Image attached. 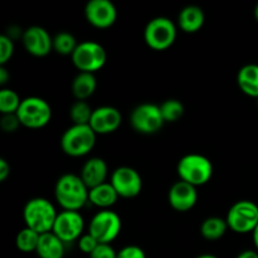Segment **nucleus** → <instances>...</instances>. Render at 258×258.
Returning a JSON list of instances; mask_svg holds the SVG:
<instances>
[{
  "instance_id": "nucleus-20",
  "label": "nucleus",
  "mask_w": 258,
  "mask_h": 258,
  "mask_svg": "<svg viewBox=\"0 0 258 258\" xmlns=\"http://www.w3.org/2000/svg\"><path fill=\"white\" fill-rule=\"evenodd\" d=\"M64 244L53 232L40 234L35 253L39 258H63Z\"/></svg>"
},
{
  "instance_id": "nucleus-13",
  "label": "nucleus",
  "mask_w": 258,
  "mask_h": 258,
  "mask_svg": "<svg viewBox=\"0 0 258 258\" xmlns=\"http://www.w3.org/2000/svg\"><path fill=\"white\" fill-rule=\"evenodd\" d=\"M85 17L92 27L107 29L115 24L117 10L110 0H90L86 4Z\"/></svg>"
},
{
  "instance_id": "nucleus-18",
  "label": "nucleus",
  "mask_w": 258,
  "mask_h": 258,
  "mask_svg": "<svg viewBox=\"0 0 258 258\" xmlns=\"http://www.w3.org/2000/svg\"><path fill=\"white\" fill-rule=\"evenodd\" d=\"M206 22V15L202 8L197 5H188L179 13L178 24L184 33H197L202 29Z\"/></svg>"
},
{
  "instance_id": "nucleus-10",
  "label": "nucleus",
  "mask_w": 258,
  "mask_h": 258,
  "mask_svg": "<svg viewBox=\"0 0 258 258\" xmlns=\"http://www.w3.org/2000/svg\"><path fill=\"white\" fill-rule=\"evenodd\" d=\"M160 107L154 103H141L136 106L130 115V125L136 133L143 135H153L159 133L164 126Z\"/></svg>"
},
{
  "instance_id": "nucleus-2",
  "label": "nucleus",
  "mask_w": 258,
  "mask_h": 258,
  "mask_svg": "<svg viewBox=\"0 0 258 258\" xmlns=\"http://www.w3.org/2000/svg\"><path fill=\"white\" fill-rule=\"evenodd\" d=\"M57 216L54 206L45 198L30 199L23 209L25 227L39 234L52 232Z\"/></svg>"
},
{
  "instance_id": "nucleus-37",
  "label": "nucleus",
  "mask_w": 258,
  "mask_h": 258,
  "mask_svg": "<svg viewBox=\"0 0 258 258\" xmlns=\"http://www.w3.org/2000/svg\"><path fill=\"white\" fill-rule=\"evenodd\" d=\"M252 237H253V243H254V247H256V251L258 252V226L253 231V233H252Z\"/></svg>"
},
{
  "instance_id": "nucleus-4",
  "label": "nucleus",
  "mask_w": 258,
  "mask_h": 258,
  "mask_svg": "<svg viewBox=\"0 0 258 258\" xmlns=\"http://www.w3.org/2000/svg\"><path fill=\"white\" fill-rule=\"evenodd\" d=\"M96 133L90 125H72L63 133L60 148L63 153L72 158H81L95 148Z\"/></svg>"
},
{
  "instance_id": "nucleus-5",
  "label": "nucleus",
  "mask_w": 258,
  "mask_h": 258,
  "mask_svg": "<svg viewBox=\"0 0 258 258\" xmlns=\"http://www.w3.org/2000/svg\"><path fill=\"white\" fill-rule=\"evenodd\" d=\"M20 125L27 128H42L49 123L52 118V107L43 98L32 96L22 101L17 112Z\"/></svg>"
},
{
  "instance_id": "nucleus-25",
  "label": "nucleus",
  "mask_w": 258,
  "mask_h": 258,
  "mask_svg": "<svg viewBox=\"0 0 258 258\" xmlns=\"http://www.w3.org/2000/svg\"><path fill=\"white\" fill-rule=\"evenodd\" d=\"M78 43L75 35L68 32H60L53 38V49L60 55H71L75 53Z\"/></svg>"
},
{
  "instance_id": "nucleus-14",
  "label": "nucleus",
  "mask_w": 258,
  "mask_h": 258,
  "mask_svg": "<svg viewBox=\"0 0 258 258\" xmlns=\"http://www.w3.org/2000/svg\"><path fill=\"white\" fill-rule=\"evenodd\" d=\"M24 49L34 57H45L53 49V38L42 27L33 25L24 30L22 35Z\"/></svg>"
},
{
  "instance_id": "nucleus-39",
  "label": "nucleus",
  "mask_w": 258,
  "mask_h": 258,
  "mask_svg": "<svg viewBox=\"0 0 258 258\" xmlns=\"http://www.w3.org/2000/svg\"><path fill=\"white\" fill-rule=\"evenodd\" d=\"M253 15H254V19H256V22L258 23V3L256 4V7H254V10H253Z\"/></svg>"
},
{
  "instance_id": "nucleus-11",
  "label": "nucleus",
  "mask_w": 258,
  "mask_h": 258,
  "mask_svg": "<svg viewBox=\"0 0 258 258\" xmlns=\"http://www.w3.org/2000/svg\"><path fill=\"white\" fill-rule=\"evenodd\" d=\"M110 183L120 198H135L143 190L141 175L139 171L130 166H120L115 169L111 175Z\"/></svg>"
},
{
  "instance_id": "nucleus-24",
  "label": "nucleus",
  "mask_w": 258,
  "mask_h": 258,
  "mask_svg": "<svg viewBox=\"0 0 258 258\" xmlns=\"http://www.w3.org/2000/svg\"><path fill=\"white\" fill-rule=\"evenodd\" d=\"M40 234L30 228H23L15 237V246L20 252L29 253V252H35L39 242Z\"/></svg>"
},
{
  "instance_id": "nucleus-27",
  "label": "nucleus",
  "mask_w": 258,
  "mask_h": 258,
  "mask_svg": "<svg viewBox=\"0 0 258 258\" xmlns=\"http://www.w3.org/2000/svg\"><path fill=\"white\" fill-rule=\"evenodd\" d=\"M93 110L86 101H76L70 108V117L73 125H90Z\"/></svg>"
},
{
  "instance_id": "nucleus-33",
  "label": "nucleus",
  "mask_w": 258,
  "mask_h": 258,
  "mask_svg": "<svg viewBox=\"0 0 258 258\" xmlns=\"http://www.w3.org/2000/svg\"><path fill=\"white\" fill-rule=\"evenodd\" d=\"M117 257V252L112 248L111 244H103L100 243L97 248L90 254V258H116Z\"/></svg>"
},
{
  "instance_id": "nucleus-15",
  "label": "nucleus",
  "mask_w": 258,
  "mask_h": 258,
  "mask_svg": "<svg viewBox=\"0 0 258 258\" xmlns=\"http://www.w3.org/2000/svg\"><path fill=\"white\" fill-rule=\"evenodd\" d=\"M122 122L121 112L112 106H101L93 110L90 126L96 135H108L117 130Z\"/></svg>"
},
{
  "instance_id": "nucleus-1",
  "label": "nucleus",
  "mask_w": 258,
  "mask_h": 258,
  "mask_svg": "<svg viewBox=\"0 0 258 258\" xmlns=\"http://www.w3.org/2000/svg\"><path fill=\"white\" fill-rule=\"evenodd\" d=\"M88 193L90 189L76 174H64L55 183V201L63 211L80 212L88 203Z\"/></svg>"
},
{
  "instance_id": "nucleus-23",
  "label": "nucleus",
  "mask_w": 258,
  "mask_h": 258,
  "mask_svg": "<svg viewBox=\"0 0 258 258\" xmlns=\"http://www.w3.org/2000/svg\"><path fill=\"white\" fill-rule=\"evenodd\" d=\"M228 229L227 221L219 217H209L204 219L201 226V234L208 241H218Z\"/></svg>"
},
{
  "instance_id": "nucleus-36",
  "label": "nucleus",
  "mask_w": 258,
  "mask_h": 258,
  "mask_svg": "<svg viewBox=\"0 0 258 258\" xmlns=\"http://www.w3.org/2000/svg\"><path fill=\"white\" fill-rule=\"evenodd\" d=\"M237 258H258V252L253 249H246V251L241 252Z\"/></svg>"
},
{
  "instance_id": "nucleus-16",
  "label": "nucleus",
  "mask_w": 258,
  "mask_h": 258,
  "mask_svg": "<svg viewBox=\"0 0 258 258\" xmlns=\"http://www.w3.org/2000/svg\"><path fill=\"white\" fill-rule=\"evenodd\" d=\"M168 202L174 211L184 213L196 207L198 202V191L196 186L185 181H176L169 189Z\"/></svg>"
},
{
  "instance_id": "nucleus-3",
  "label": "nucleus",
  "mask_w": 258,
  "mask_h": 258,
  "mask_svg": "<svg viewBox=\"0 0 258 258\" xmlns=\"http://www.w3.org/2000/svg\"><path fill=\"white\" fill-rule=\"evenodd\" d=\"M176 171L181 181L197 188L211 180L213 176V164L201 154H188L179 160Z\"/></svg>"
},
{
  "instance_id": "nucleus-35",
  "label": "nucleus",
  "mask_w": 258,
  "mask_h": 258,
  "mask_svg": "<svg viewBox=\"0 0 258 258\" xmlns=\"http://www.w3.org/2000/svg\"><path fill=\"white\" fill-rule=\"evenodd\" d=\"M9 73H8V70L5 68V66H0V85L4 86L5 83L9 81Z\"/></svg>"
},
{
  "instance_id": "nucleus-40",
  "label": "nucleus",
  "mask_w": 258,
  "mask_h": 258,
  "mask_svg": "<svg viewBox=\"0 0 258 258\" xmlns=\"http://www.w3.org/2000/svg\"><path fill=\"white\" fill-rule=\"evenodd\" d=\"M257 107H258V98H257Z\"/></svg>"
},
{
  "instance_id": "nucleus-26",
  "label": "nucleus",
  "mask_w": 258,
  "mask_h": 258,
  "mask_svg": "<svg viewBox=\"0 0 258 258\" xmlns=\"http://www.w3.org/2000/svg\"><path fill=\"white\" fill-rule=\"evenodd\" d=\"M19 95L10 88H3L0 91V113L2 115H14L20 107Z\"/></svg>"
},
{
  "instance_id": "nucleus-29",
  "label": "nucleus",
  "mask_w": 258,
  "mask_h": 258,
  "mask_svg": "<svg viewBox=\"0 0 258 258\" xmlns=\"http://www.w3.org/2000/svg\"><path fill=\"white\" fill-rule=\"evenodd\" d=\"M14 53V43L8 35H0V66L7 64Z\"/></svg>"
},
{
  "instance_id": "nucleus-32",
  "label": "nucleus",
  "mask_w": 258,
  "mask_h": 258,
  "mask_svg": "<svg viewBox=\"0 0 258 258\" xmlns=\"http://www.w3.org/2000/svg\"><path fill=\"white\" fill-rule=\"evenodd\" d=\"M116 258H146L145 252L139 246H126L117 252Z\"/></svg>"
},
{
  "instance_id": "nucleus-38",
  "label": "nucleus",
  "mask_w": 258,
  "mask_h": 258,
  "mask_svg": "<svg viewBox=\"0 0 258 258\" xmlns=\"http://www.w3.org/2000/svg\"><path fill=\"white\" fill-rule=\"evenodd\" d=\"M197 258H218L217 256H214V254H209V253H206V254H201V256H198Z\"/></svg>"
},
{
  "instance_id": "nucleus-6",
  "label": "nucleus",
  "mask_w": 258,
  "mask_h": 258,
  "mask_svg": "<svg viewBox=\"0 0 258 258\" xmlns=\"http://www.w3.org/2000/svg\"><path fill=\"white\" fill-rule=\"evenodd\" d=\"M226 221L234 233H253L258 226V206L251 201L237 202L229 208Z\"/></svg>"
},
{
  "instance_id": "nucleus-19",
  "label": "nucleus",
  "mask_w": 258,
  "mask_h": 258,
  "mask_svg": "<svg viewBox=\"0 0 258 258\" xmlns=\"http://www.w3.org/2000/svg\"><path fill=\"white\" fill-rule=\"evenodd\" d=\"M118 198L120 197L116 193L111 183L101 184L96 188L90 189V193H88V202L97 208H101V211H106L115 206Z\"/></svg>"
},
{
  "instance_id": "nucleus-9",
  "label": "nucleus",
  "mask_w": 258,
  "mask_h": 258,
  "mask_svg": "<svg viewBox=\"0 0 258 258\" xmlns=\"http://www.w3.org/2000/svg\"><path fill=\"white\" fill-rule=\"evenodd\" d=\"M122 222L117 213L106 209L93 216L88 226V233L97 239L98 243L111 244L121 233Z\"/></svg>"
},
{
  "instance_id": "nucleus-8",
  "label": "nucleus",
  "mask_w": 258,
  "mask_h": 258,
  "mask_svg": "<svg viewBox=\"0 0 258 258\" xmlns=\"http://www.w3.org/2000/svg\"><path fill=\"white\" fill-rule=\"evenodd\" d=\"M107 60L105 48L97 42L86 40L80 43L72 54V62L80 72L95 73L100 71Z\"/></svg>"
},
{
  "instance_id": "nucleus-7",
  "label": "nucleus",
  "mask_w": 258,
  "mask_h": 258,
  "mask_svg": "<svg viewBox=\"0 0 258 258\" xmlns=\"http://www.w3.org/2000/svg\"><path fill=\"white\" fill-rule=\"evenodd\" d=\"M144 39L154 50H166L176 39V27L169 18L158 17L151 19L144 30Z\"/></svg>"
},
{
  "instance_id": "nucleus-12",
  "label": "nucleus",
  "mask_w": 258,
  "mask_h": 258,
  "mask_svg": "<svg viewBox=\"0 0 258 258\" xmlns=\"http://www.w3.org/2000/svg\"><path fill=\"white\" fill-rule=\"evenodd\" d=\"M83 228L85 221L80 212L63 211L58 213L52 232L63 243H70L78 241L83 236Z\"/></svg>"
},
{
  "instance_id": "nucleus-28",
  "label": "nucleus",
  "mask_w": 258,
  "mask_h": 258,
  "mask_svg": "<svg viewBox=\"0 0 258 258\" xmlns=\"http://www.w3.org/2000/svg\"><path fill=\"white\" fill-rule=\"evenodd\" d=\"M160 112L165 122H176L184 115V105L179 100H166L161 103Z\"/></svg>"
},
{
  "instance_id": "nucleus-21",
  "label": "nucleus",
  "mask_w": 258,
  "mask_h": 258,
  "mask_svg": "<svg viewBox=\"0 0 258 258\" xmlns=\"http://www.w3.org/2000/svg\"><path fill=\"white\" fill-rule=\"evenodd\" d=\"M237 85L244 95L258 98V64H246L238 71Z\"/></svg>"
},
{
  "instance_id": "nucleus-30",
  "label": "nucleus",
  "mask_w": 258,
  "mask_h": 258,
  "mask_svg": "<svg viewBox=\"0 0 258 258\" xmlns=\"http://www.w3.org/2000/svg\"><path fill=\"white\" fill-rule=\"evenodd\" d=\"M98 244L100 243L97 242V239H96L95 237L91 236L90 233L83 234V236L78 239V247H80V249L83 253L88 254V256L97 248Z\"/></svg>"
},
{
  "instance_id": "nucleus-17",
  "label": "nucleus",
  "mask_w": 258,
  "mask_h": 258,
  "mask_svg": "<svg viewBox=\"0 0 258 258\" xmlns=\"http://www.w3.org/2000/svg\"><path fill=\"white\" fill-rule=\"evenodd\" d=\"M107 164L101 158H91L83 164L81 169V179L88 189H93L103 183H107Z\"/></svg>"
},
{
  "instance_id": "nucleus-31",
  "label": "nucleus",
  "mask_w": 258,
  "mask_h": 258,
  "mask_svg": "<svg viewBox=\"0 0 258 258\" xmlns=\"http://www.w3.org/2000/svg\"><path fill=\"white\" fill-rule=\"evenodd\" d=\"M20 126V121L18 118L17 113L14 115H2V120H0V127L4 133H14L18 130Z\"/></svg>"
},
{
  "instance_id": "nucleus-22",
  "label": "nucleus",
  "mask_w": 258,
  "mask_h": 258,
  "mask_svg": "<svg viewBox=\"0 0 258 258\" xmlns=\"http://www.w3.org/2000/svg\"><path fill=\"white\" fill-rule=\"evenodd\" d=\"M97 81L93 73L80 72L72 82V93L77 101H86L95 93Z\"/></svg>"
},
{
  "instance_id": "nucleus-34",
  "label": "nucleus",
  "mask_w": 258,
  "mask_h": 258,
  "mask_svg": "<svg viewBox=\"0 0 258 258\" xmlns=\"http://www.w3.org/2000/svg\"><path fill=\"white\" fill-rule=\"evenodd\" d=\"M10 175V165L5 159H0V181H5Z\"/></svg>"
}]
</instances>
